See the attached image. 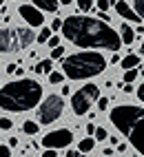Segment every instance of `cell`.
<instances>
[{
    "label": "cell",
    "instance_id": "obj_1",
    "mask_svg": "<svg viewBox=\"0 0 144 157\" xmlns=\"http://www.w3.org/2000/svg\"><path fill=\"white\" fill-rule=\"evenodd\" d=\"M62 33L71 44L82 47V49L118 51L122 47L120 33H115L113 27L102 22L100 18H91V16H69V18H64Z\"/></svg>",
    "mask_w": 144,
    "mask_h": 157
},
{
    "label": "cell",
    "instance_id": "obj_2",
    "mask_svg": "<svg viewBox=\"0 0 144 157\" xmlns=\"http://www.w3.org/2000/svg\"><path fill=\"white\" fill-rule=\"evenodd\" d=\"M42 100V86L36 80H16L0 89V109L22 113L36 109Z\"/></svg>",
    "mask_w": 144,
    "mask_h": 157
},
{
    "label": "cell",
    "instance_id": "obj_3",
    "mask_svg": "<svg viewBox=\"0 0 144 157\" xmlns=\"http://www.w3.org/2000/svg\"><path fill=\"white\" fill-rule=\"evenodd\" d=\"M109 120L115 128H120L124 137H129L131 146L144 157V109L133 104H120L109 113Z\"/></svg>",
    "mask_w": 144,
    "mask_h": 157
},
{
    "label": "cell",
    "instance_id": "obj_4",
    "mask_svg": "<svg viewBox=\"0 0 144 157\" xmlns=\"http://www.w3.org/2000/svg\"><path fill=\"white\" fill-rule=\"evenodd\" d=\"M107 69V58L98 51H84V53H73L62 60L64 78L69 80H89L93 75H100Z\"/></svg>",
    "mask_w": 144,
    "mask_h": 157
},
{
    "label": "cell",
    "instance_id": "obj_5",
    "mask_svg": "<svg viewBox=\"0 0 144 157\" xmlns=\"http://www.w3.org/2000/svg\"><path fill=\"white\" fill-rule=\"evenodd\" d=\"M95 100H100V89L95 84H84L76 93H71V109H73V113L80 117V115L89 113L91 104H93Z\"/></svg>",
    "mask_w": 144,
    "mask_h": 157
},
{
    "label": "cell",
    "instance_id": "obj_6",
    "mask_svg": "<svg viewBox=\"0 0 144 157\" xmlns=\"http://www.w3.org/2000/svg\"><path fill=\"white\" fill-rule=\"evenodd\" d=\"M62 111H64V100L60 95H49L38 106L36 115H38V122L40 124H51V122H56L60 115H62Z\"/></svg>",
    "mask_w": 144,
    "mask_h": 157
},
{
    "label": "cell",
    "instance_id": "obj_7",
    "mask_svg": "<svg viewBox=\"0 0 144 157\" xmlns=\"http://www.w3.org/2000/svg\"><path fill=\"white\" fill-rule=\"evenodd\" d=\"M71 142H73V133H71L69 128L51 131L49 135H45V137H42V146H47V148H51V151L64 148V146H69Z\"/></svg>",
    "mask_w": 144,
    "mask_h": 157
},
{
    "label": "cell",
    "instance_id": "obj_8",
    "mask_svg": "<svg viewBox=\"0 0 144 157\" xmlns=\"http://www.w3.org/2000/svg\"><path fill=\"white\" fill-rule=\"evenodd\" d=\"M18 13L25 18V22H27L29 27H42V22H45L42 11L36 9L33 5H20V7H18Z\"/></svg>",
    "mask_w": 144,
    "mask_h": 157
},
{
    "label": "cell",
    "instance_id": "obj_9",
    "mask_svg": "<svg viewBox=\"0 0 144 157\" xmlns=\"http://www.w3.org/2000/svg\"><path fill=\"white\" fill-rule=\"evenodd\" d=\"M115 11L124 18V20H129V22H140V20H142L135 11H133V7H129L124 0H118V2H115Z\"/></svg>",
    "mask_w": 144,
    "mask_h": 157
},
{
    "label": "cell",
    "instance_id": "obj_10",
    "mask_svg": "<svg viewBox=\"0 0 144 157\" xmlns=\"http://www.w3.org/2000/svg\"><path fill=\"white\" fill-rule=\"evenodd\" d=\"M14 36H16V31H11V29H0V51L18 49V42H14Z\"/></svg>",
    "mask_w": 144,
    "mask_h": 157
},
{
    "label": "cell",
    "instance_id": "obj_11",
    "mask_svg": "<svg viewBox=\"0 0 144 157\" xmlns=\"http://www.w3.org/2000/svg\"><path fill=\"white\" fill-rule=\"evenodd\" d=\"M16 36H18V47H20V49H27V47L36 40L33 31L29 29V27H20V29H16Z\"/></svg>",
    "mask_w": 144,
    "mask_h": 157
},
{
    "label": "cell",
    "instance_id": "obj_12",
    "mask_svg": "<svg viewBox=\"0 0 144 157\" xmlns=\"http://www.w3.org/2000/svg\"><path fill=\"white\" fill-rule=\"evenodd\" d=\"M33 7L40 9V11H49V13H56L58 11V5H60V0H31Z\"/></svg>",
    "mask_w": 144,
    "mask_h": 157
},
{
    "label": "cell",
    "instance_id": "obj_13",
    "mask_svg": "<svg viewBox=\"0 0 144 157\" xmlns=\"http://www.w3.org/2000/svg\"><path fill=\"white\" fill-rule=\"evenodd\" d=\"M120 38H122V44H133V40H135V31L131 29V25H122L120 29Z\"/></svg>",
    "mask_w": 144,
    "mask_h": 157
},
{
    "label": "cell",
    "instance_id": "obj_14",
    "mask_svg": "<svg viewBox=\"0 0 144 157\" xmlns=\"http://www.w3.org/2000/svg\"><path fill=\"white\" fill-rule=\"evenodd\" d=\"M120 64H122V69H124V71H133V69H135V67L140 64V56H135V53H129L126 58H122V62H120Z\"/></svg>",
    "mask_w": 144,
    "mask_h": 157
},
{
    "label": "cell",
    "instance_id": "obj_15",
    "mask_svg": "<svg viewBox=\"0 0 144 157\" xmlns=\"http://www.w3.org/2000/svg\"><path fill=\"white\" fill-rule=\"evenodd\" d=\"M93 146H95V140H93V137H87V140H82V142L78 144V151H80L82 155H87V153L93 151Z\"/></svg>",
    "mask_w": 144,
    "mask_h": 157
},
{
    "label": "cell",
    "instance_id": "obj_16",
    "mask_svg": "<svg viewBox=\"0 0 144 157\" xmlns=\"http://www.w3.org/2000/svg\"><path fill=\"white\" fill-rule=\"evenodd\" d=\"M51 67H53L51 60H42V62H38V64L33 67V71L36 73H49V75H51Z\"/></svg>",
    "mask_w": 144,
    "mask_h": 157
},
{
    "label": "cell",
    "instance_id": "obj_17",
    "mask_svg": "<svg viewBox=\"0 0 144 157\" xmlns=\"http://www.w3.org/2000/svg\"><path fill=\"white\" fill-rule=\"evenodd\" d=\"M36 40H38L40 44H42V42H49V40H51V27H42V29H40V33L36 36Z\"/></svg>",
    "mask_w": 144,
    "mask_h": 157
},
{
    "label": "cell",
    "instance_id": "obj_18",
    "mask_svg": "<svg viewBox=\"0 0 144 157\" xmlns=\"http://www.w3.org/2000/svg\"><path fill=\"white\" fill-rule=\"evenodd\" d=\"M22 133L25 135H36L38 133V124L36 122H22Z\"/></svg>",
    "mask_w": 144,
    "mask_h": 157
},
{
    "label": "cell",
    "instance_id": "obj_19",
    "mask_svg": "<svg viewBox=\"0 0 144 157\" xmlns=\"http://www.w3.org/2000/svg\"><path fill=\"white\" fill-rule=\"evenodd\" d=\"M133 11L144 20V0H133Z\"/></svg>",
    "mask_w": 144,
    "mask_h": 157
},
{
    "label": "cell",
    "instance_id": "obj_20",
    "mask_svg": "<svg viewBox=\"0 0 144 157\" xmlns=\"http://www.w3.org/2000/svg\"><path fill=\"white\" fill-rule=\"evenodd\" d=\"M62 80H64V73H60V71H51V75H49V82H51V84H60Z\"/></svg>",
    "mask_w": 144,
    "mask_h": 157
},
{
    "label": "cell",
    "instance_id": "obj_21",
    "mask_svg": "<svg viewBox=\"0 0 144 157\" xmlns=\"http://www.w3.org/2000/svg\"><path fill=\"white\" fill-rule=\"evenodd\" d=\"M138 75H140V73H138V69H133V71H126V73H124V82H126V84H131V82L135 80Z\"/></svg>",
    "mask_w": 144,
    "mask_h": 157
},
{
    "label": "cell",
    "instance_id": "obj_22",
    "mask_svg": "<svg viewBox=\"0 0 144 157\" xmlns=\"http://www.w3.org/2000/svg\"><path fill=\"white\" fill-rule=\"evenodd\" d=\"M76 2H78V7L82 11H89V9L93 7V0H76Z\"/></svg>",
    "mask_w": 144,
    "mask_h": 157
},
{
    "label": "cell",
    "instance_id": "obj_23",
    "mask_svg": "<svg viewBox=\"0 0 144 157\" xmlns=\"http://www.w3.org/2000/svg\"><path fill=\"white\" fill-rule=\"evenodd\" d=\"M11 126H14V122L9 117H0V131H9Z\"/></svg>",
    "mask_w": 144,
    "mask_h": 157
},
{
    "label": "cell",
    "instance_id": "obj_24",
    "mask_svg": "<svg viewBox=\"0 0 144 157\" xmlns=\"http://www.w3.org/2000/svg\"><path fill=\"white\" fill-rule=\"evenodd\" d=\"M62 56H64V47H58V49L51 51V60H60Z\"/></svg>",
    "mask_w": 144,
    "mask_h": 157
},
{
    "label": "cell",
    "instance_id": "obj_25",
    "mask_svg": "<svg viewBox=\"0 0 144 157\" xmlns=\"http://www.w3.org/2000/svg\"><path fill=\"white\" fill-rule=\"evenodd\" d=\"M95 5H98V9H100V11H102V13H104V11H107V9L111 7V2H109V0H95Z\"/></svg>",
    "mask_w": 144,
    "mask_h": 157
},
{
    "label": "cell",
    "instance_id": "obj_26",
    "mask_svg": "<svg viewBox=\"0 0 144 157\" xmlns=\"http://www.w3.org/2000/svg\"><path fill=\"white\" fill-rule=\"evenodd\" d=\"M47 44L51 47V51H53V49H58V47H62V44H60V38H58V36H51V40H49Z\"/></svg>",
    "mask_w": 144,
    "mask_h": 157
},
{
    "label": "cell",
    "instance_id": "obj_27",
    "mask_svg": "<svg viewBox=\"0 0 144 157\" xmlns=\"http://www.w3.org/2000/svg\"><path fill=\"white\" fill-rule=\"evenodd\" d=\"M95 140H100V142H102V140H107V131L102 128V126L95 128Z\"/></svg>",
    "mask_w": 144,
    "mask_h": 157
},
{
    "label": "cell",
    "instance_id": "obj_28",
    "mask_svg": "<svg viewBox=\"0 0 144 157\" xmlns=\"http://www.w3.org/2000/svg\"><path fill=\"white\" fill-rule=\"evenodd\" d=\"M62 25H64V20H60V18H56L53 22H51V31H58V29H62Z\"/></svg>",
    "mask_w": 144,
    "mask_h": 157
},
{
    "label": "cell",
    "instance_id": "obj_29",
    "mask_svg": "<svg viewBox=\"0 0 144 157\" xmlns=\"http://www.w3.org/2000/svg\"><path fill=\"white\" fill-rule=\"evenodd\" d=\"M0 157H11V148H9L7 144L0 146Z\"/></svg>",
    "mask_w": 144,
    "mask_h": 157
},
{
    "label": "cell",
    "instance_id": "obj_30",
    "mask_svg": "<svg viewBox=\"0 0 144 157\" xmlns=\"http://www.w3.org/2000/svg\"><path fill=\"white\" fill-rule=\"evenodd\" d=\"M107 106H109V100H107V98H100V100H98V109H100V111H107Z\"/></svg>",
    "mask_w": 144,
    "mask_h": 157
},
{
    "label": "cell",
    "instance_id": "obj_31",
    "mask_svg": "<svg viewBox=\"0 0 144 157\" xmlns=\"http://www.w3.org/2000/svg\"><path fill=\"white\" fill-rule=\"evenodd\" d=\"M138 98H140V102L144 104V82L140 84V89H138Z\"/></svg>",
    "mask_w": 144,
    "mask_h": 157
},
{
    "label": "cell",
    "instance_id": "obj_32",
    "mask_svg": "<svg viewBox=\"0 0 144 157\" xmlns=\"http://www.w3.org/2000/svg\"><path fill=\"white\" fill-rule=\"evenodd\" d=\"M42 157H58V153H56V151H51V148H47V151L42 153Z\"/></svg>",
    "mask_w": 144,
    "mask_h": 157
},
{
    "label": "cell",
    "instance_id": "obj_33",
    "mask_svg": "<svg viewBox=\"0 0 144 157\" xmlns=\"http://www.w3.org/2000/svg\"><path fill=\"white\" fill-rule=\"evenodd\" d=\"M95 128H98V126H93V124H89V126H87V133H89V137H91V135H95Z\"/></svg>",
    "mask_w": 144,
    "mask_h": 157
},
{
    "label": "cell",
    "instance_id": "obj_34",
    "mask_svg": "<svg viewBox=\"0 0 144 157\" xmlns=\"http://www.w3.org/2000/svg\"><path fill=\"white\" fill-rule=\"evenodd\" d=\"M16 71H18L16 64H7V73H16Z\"/></svg>",
    "mask_w": 144,
    "mask_h": 157
},
{
    "label": "cell",
    "instance_id": "obj_35",
    "mask_svg": "<svg viewBox=\"0 0 144 157\" xmlns=\"http://www.w3.org/2000/svg\"><path fill=\"white\" fill-rule=\"evenodd\" d=\"M115 148H118V151H120V153H124V151H126V144H122V142H120V144H118V146H115Z\"/></svg>",
    "mask_w": 144,
    "mask_h": 157
},
{
    "label": "cell",
    "instance_id": "obj_36",
    "mask_svg": "<svg viewBox=\"0 0 144 157\" xmlns=\"http://www.w3.org/2000/svg\"><path fill=\"white\" fill-rule=\"evenodd\" d=\"M124 93H133V86L131 84H124Z\"/></svg>",
    "mask_w": 144,
    "mask_h": 157
},
{
    "label": "cell",
    "instance_id": "obj_37",
    "mask_svg": "<svg viewBox=\"0 0 144 157\" xmlns=\"http://www.w3.org/2000/svg\"><path fill=\"white\" fill-rule=\"evenodd\" d=\"M67 157H78V153H76V151H69V153H67Z\"/></svg>",
    "mask_w": 144,
    "mask_h": 157
},
{
    "label": "cell",
    "instance_id": "obj_38",
    "mask_svg": "<svg viewBox=\"0 0 144 157\" xmlns=\"http://www.w3.org/2000/svg\"><path fill=\"white\" fill-rule=\"evenodd\" d=\"M73 0H60V5H71Z\"/></svg>",
    "mask_w": 144,
    "mask_h": 157
},
{
    "label": "cell",
    "instance_id": "obj_39",
    "mask_svg": "<svg viewBox=\"0 0 144 157\" xmlns=\"http://www.w3.org/2000/svg\"><path fill=\"white\" fill-rule=\"evenodd\" d=\"M140 53H142V56H144V42H142V47H140Z\"/></svg>",
    "mask_w": 144,
    "mask_h": 157
},
{
    "label": "cell",
    "instance_id": "obj_40",
    "mask_svg": "<svg viewBox=\"0 0 144 157\" xmlns=\"http://www.w3.org/2000/svg\"><path fill=\"white\" fill-rule=\"evenodd\" d=\"M109 2H111V5H115V2H118V0H109Z\"/></svg>",
    "mask_w": 144,
    "mask_h": 157
},
{
    "label": "cell",
    "instance_id": "obj_41",
    "mask_svg": "<svg viewBox=\"0 0 144 157\" xmlns=\"http://www.w3.org/2000/svg\"><path fill=\"white\" fill-rule=\"evenodd\" d=\"M78 157H87V155H82V153H78Z\"/></svg>",
    "mask_w": 144,
    "mask_h": 157
},
{
    "label": "cell",
    "instance_id": "obj_42",
    "mask_svg": "<svg viewBox=\"0 0 144 157\" xmlns=\"http://www.w3.org/2000/svg\"><path fill=\"white\" fill-rule=\"evenodd\" d=\"M2 2H5V0H0V7H2Z\"/></svg>",
    "mask_w": 144,
    "mask_h": 157
},
{
    "label": "cell",
    "instance_id": "obj_43",
    "mask_svg": "<svg viewBox=\"0 0 144 157\" xmlns=\"http://www.w3.org/2000/svg\"><path fill=\"white\" fill-rule=\"evenodd\" d=\"M0 89H2V84H0Z\"/></svg>",
    "mask_w": 144,
    "mask_h": 157
}]
</instances>
